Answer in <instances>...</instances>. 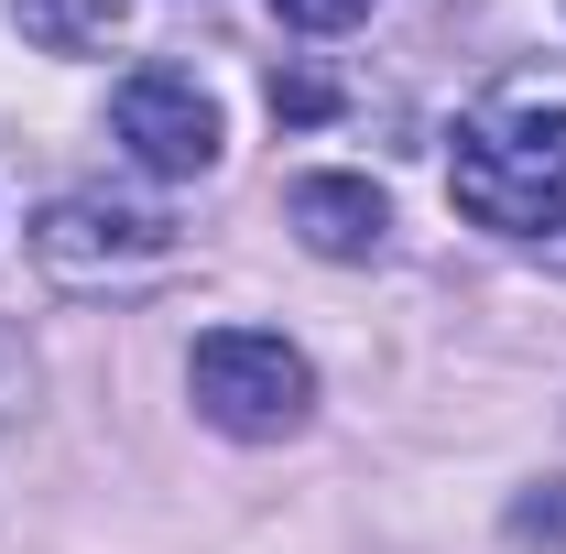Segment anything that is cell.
<instances>
[{
	"label": "cell",
	"instance_id": "cell-1",
	"mask_svg": "<svg viewBox=\"0 0 566 554\" xmlns=\"http://www.w3.org/2000/svg\"><path fill=\"white\" fill-rule=\"evenodd\" d=\"M447 196L480 228H545L566 217V109H512V120H469L447 152Z\"/></svg>",
	"mask_w": 566,
	"mask_h": 554
},
{
	"label": "cell",
	"instance_id": "cell-2",
	"mask_svg": "<svg viewBox=\"0 0 566 554\" xmlns=\"http://www.w3.org/2000/svg\"><path fill=\"white\" fill-rule=\"evenodd\" d=\"M186 392H197V414L218 435H240V446H283L294 424L316 414V370H305V348L273 338V327H208V338L186 348Z\"/></svg>",
	"mask_w": 566,
	"mask_h": 554
},
{
	"label": "cell",
	"instance_id": "cell-3",
	"mask_svg": "<svg viewBox=\"0 0 566 554\" xmlns=\"http://www.w3.org/2000/svg\"><path fill=\"white\" fill-rule=\"evenodd\" d=\"M33 262L55 283H142L175 262V217L164 207H132V196H55L33 217Z\"/></svg>",
	"mask_w": 566,
	"mask_h": 554
},
{
	"label": "cell",
	"instance_id": "cell-4",
	"mask_svg": "<svg viewBox=\"0 0 566 554\" xmlns=\"http://www.w3.org/2000/svg\"><path fill=\"white\" fill-rule=\"evenodd\" d=\"M109 141L132 152L153 185H197L229 131H218V98L186 66H142V76H120V98H109Z\"/></svg>",
	"mask_w": 566,
	"mask_h": 554
},
{
	"label": "cell",
	"instance_id": "cell-5",
	"mask_svg": "<svg viewBox=\"0 0 566 554\" xmlns=\"http://www.w3.org/2000/svg\"><path fill=\"white\" fill-rule=\"evenodd\" d=\"M283 217H294V239H305L316 262H370V251L392 239V207H381L370 174H294V185H283Z\"/></svg>",
	"mask_w": 566,
	"mask_h": 554
},
{
	"label": "cell",
	"instance_id": "cell-6",
	"mask_svg": "<svg viewBox=\"0 0 566 554\" xmlns=\"http://www.w3.org/2000/svg\"><path fill=\"white\" fill-rule=\"evenodd\" d=\"M11 22L44 55H109L120 44V0H11Z\"/></svg>",
	"mask_w": 566,
	"mask_h": 554
},
{
	"label": "cell",
	"instance_id": "cell-7",
	"mask_svg": "<svg viewBox=\"0 0 566 554\" xmlns=\"http://www.w3.org/2000/svg\"><path fill=\"white\" fill-rule=\"evenodd\" d=\"M370 0H273V22H294V33H349Z\"/></svg>",
	"mask_w": 566,
	"mask_h": 554
},
{
	"label": "cell",
	"instance_id": "cell-8",
	"mask_svg": "<svg viewBox=\"0 0 566 554\" xmlns=\"http://www.w3.org/2000/svg\"><path fill=\"white\" fill-rule=\"evenodd\" d=\"M327 76H273V120H327Z\"/></svg>",
	"mask_w": 566,
	"mask_h": 554
},
{
	"label": "cell",
	"instance_id": "cell-9",
	"mask_svg": "<svg viewBox=\"0 0 566 554\" xmlns=\"http://www.w3.org/2000/svg\"><path fill=\"white\" fill-rule=\"evenodd\" d=\"M22 392H33V359H22L11 327H0V414H22Z\"/></svg>",
	"mask_w": 566,
	"mask_h": 554
}]
</instances>
